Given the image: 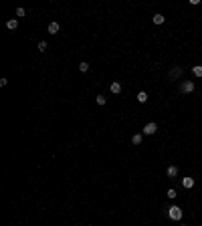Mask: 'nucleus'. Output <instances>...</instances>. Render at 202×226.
<instances>
[{"label": "nucleus", "mask_w": 202, "mask_h": 226, "mask_svg": "<svg viewBox=\"0 0 202 226\" xmlns=\"http://www.w3.org/2000/svg\"><path fill=\"white\" fill-rule=\"evenodd\" d=\"M168 216L172 218V220H180V218H182V208H178V206H170L168 208Z\"/></svg>", "instance_id": "1"}, {"label": "nucleus", "mask_w": 202, "mask_h": 226, "mask_svg": "<svg viewBox=\"0 0 202 226\" xmlns=\"http://www.w3.org/2000/svg\"><path fill=\"white\" fill-rule=\"evenodd\" d=\"M180 91H182V93H192V91H194V83H192V81H182Z\"/></svg>", "instance_id": "2"}, {"label": "nucleus", "mask_w": 202, "mask_h": 226, "mask_svg": "<svg viewBox=\"0 0 202 226\" xmlns=\"http://www.w3.org/2000/svg\"><path fill=\"white\" fill-rule=\"evenodd\" d=\"M156 131H158V125L154 123V121H150V123L144 127V133H146V135H154Z\"/></svg>", "instance_id": "3"}, {"label": "nucleus", "mask_w": 202, "mask_h": 226, "mask_svg": "<svg viewBox=\"0 0 202 226\" xmlns=\"http://www.w3.org/2000/svg\"><path fill=\"white\" fill-rule=\"evenodd\" d=\"M182 186H184L186 190L194 188V178H190V176H188V178H184V180H182Z\"/></svg>", "instance_id": "4"}, {"label": "nucleus", "mask_w": 202, "mask_h": 226, "mask_svg": "<svg viewBox=\"0 0 202 226\" xmlns=\"http://www.w3.org/2000/svg\"><path fill=\"white\" fill-rule=\"evenodd\" d=\"M6 28H8V30H16V28H18V20H16V18H10V20L6 22Z\"/></svg>", "instance_id": "5"}, {"label": "nucleus", "mask_w": 202, "mask_h": 226, "mask_svg": "<svg viewBox=\"0 0 202 226\" xmlns=\"http://www.w3.org/2000/svg\"><path fill=\"white\" fill-rule=\"evenodd\" d=\"M166 174H168V178H176V176H178V168H176V166H170V168L166 170Z\"/></svg>", "instance_id": "6"}, {"label": "nucleus", "mask_w": 202, "mask_h": 226, "mask_svg": "<svg viewBox=\"0 0 202 226\" xmlns=\"http://www.w3.org/2000/svg\"><path fill=\"white\" fill-rule=\"evenodd\" d=\"M152 20H154V24H164V20H166V18H164V14H154V18H152Z\"/></svg>", "instance_id": "7"}, {"label": "nucleus", "mask_w": 202, "mask_h": 226, "mask_svg": "<svg viewBox=\"0 0 202 226\" xmlns=\"http://www.w3.org/2000/svg\"><path fill=\"white\" fill-rule=\"evenodd\" d=\"M109 89H111V93H115V95H117V93L121 91V85H119L117 81H113V83H111V87H109Z\"/></svg>", "instance_id": "8"}, {"label": "nucleus", "mask_w": 202, "mask_h": 226, "mask_svg": "<svg viewBox=\"0 0 202 226\" xmlns=\"http://www.w3.org/2000/svg\"><path fill=\"white\" fill-rule=\"evenodd\" d=\"M137 101H140V103H146L148 101V93H146V91H140V93H137Z\"/></svg>", "instance_id": "9"}, {"label": "nucleus", "mask_w": 202, "mask_h": 226, "mask_svg": "<svg viewBox=\"0 0 202 226\" xmlns=\"http://www.w3.org/2000/svg\"><path fill=\"white\" fill-rule=\"evenodd\" d=\"M49 33H51V34H57V33H59V24H57V22H51V24H49Z\"/></svg>", "instance_id": "10"}, {"label": "nucleus", "mask_w": 202, "mask_h": 226, "mask_svg": "<svg viewBox=\"0 0 202 226\" xmlns=\"http://www.w3.org/2000/svg\"><path fill=\"white\" fill-rule=\"evenodd\" d=\"M132 143H134V146H140V143H142V135H140V133H135V135L132 137Z\"/></svg>", "instance_id": "11"}, {"label": "nucleus", "mask_w": 202, "mask_h": 226, "mask_svg": "<svg viewBox=\"0 0 202 226\" xmlns=\"http://www.w3.org/2000/svg\"><path fill=\"white\" fill-rule=\"evenodd\" d=\"M192 73H194L196 77H202V67H200V65H196V67H192Z\"/></svg>", "instance_id": "12"}, {"label": "nucleus", "mask_w": 202, "mask_h": 226, "mask_svg": "<svg viewBox=\"0 0 202 226\" xmlns=\"http://www.w3.org/2000/svg\"><path fill=\"white\" fill-rule=\"evenodd\" d=\"M79 71H81V73H87V71H89V63H81V65H79Z\"/></svg>", "instance_id": "13"}, {"label": "nucleus", "mask_w": 202, "mask_h": 226, "mask_svg": "<svg viewBox=\"0 0 202 226\" xmlns=\"http://www.w3.org/2000/svg\"><path fill=\"white\" fill-rule=\"evenodd\" d=\"M182 75V69H174V71H170V77H180Z\"/></svg>", "instance_id": "14"}, {"label": "nucleus", "mask_w": 202, "mask_h": 226, "mask_svg": "<svg viewBox=\"0 0 202 226\" xmlns=\"http://www.w3.org/2000/svg\"><path fill=\"white\" fill-rule=\"evenodd\" d=\"M47 49H49V46H47V43H45V41H43V43H39V51H41V53H45Z\"/></svg>", "instance_id": "15"}, {"label": "nucleus", "mask_w": 202, "mask_h": 226, "mask_svg": "<svg viewBox=\"0 0 202 226\" xmlns=\"http://www.w3.org/2000/svg\"><path fill=\"white\" fill-rule=\"evenodd\" d=\"M105 101H107V99H105L103 95H97V105H105Z\"/></svg>", "instance_id": "16"}, {"label": "nucleus", "mask_w": 202, "mask_h": 226, "mask_svg": "<svg viewBox=\"0 0 202 226\" xmlns=\"http://www.w3.org/2000/svg\"><path fill=\"white\" fill-rule=\"evenodd\" d=\"M176 196H178V194H176V190H174V188H170V190H168V198H176Z\"/></svg>", "instance_id": "17"}, {"label": "nucleus", "mask_w": 202, "mask_h": 226, "mask_svg": "<svg viewBox=\"0 0 202 226\" xmlns=\"http://www.w3.org/2000/svg\"><path fill=\"white\" fill-rule=\"evenodd\" d=\"M16 16H24V8H16Z\"/></svg>", "instance_id": "18"}]
</instances>
